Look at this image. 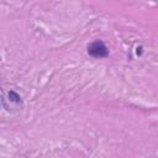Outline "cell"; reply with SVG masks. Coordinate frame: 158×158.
Here are the masks:
<instances>
[{
    "mask_svg": "<svg viewBox=\"0 0 158 158\" xmlns=\"http://www.w3.org/2000/svg\"><path fill=\"white\" fill-rule=\"evenodd\" d=\"M88 54L93 58H105L109 54V49L102 41H94L88 44Z\"/></svg>",
    "mask_w": 158,
    "mask_h": 158,
    "instance_id": "1",
    "label": "cell"
}]
</instances>
